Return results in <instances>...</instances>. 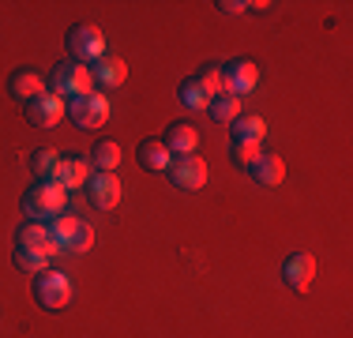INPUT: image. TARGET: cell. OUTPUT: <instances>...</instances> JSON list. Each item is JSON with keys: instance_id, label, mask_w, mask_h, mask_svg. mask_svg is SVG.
Wrapping results in <instances>:
<instances>
[{"instance_id": "6da1fadb", "label": "cell", "mask_w": 353, "mask_h": 338, "mask_svg": "<svg viewBox=\"0 0 353 338\" xmlns=\"http://www.w3.org/2000/svg\"><path fill=\"white\" fill-rule=\"evenodd\" d=\"M46 90L57 98H79L94 90V75H90V64H75V61H61L53 72L46 75Z\"/></svg>"}, {"instance_id": "7a4b0ae2", "label": "cell", "mask_w": 353, "mask_h": 338, "mask_svg": "<svg viewBox=\"0 0 353 338\" xmlns=\"http://www.w3.org/2000/svg\"><path fill=\"white\" fill-rule=\"evenodd\" d=\"M64 196H68V192H64L61 184L38 181L34 188L23 192V215H27L30 222H49V218H57L64 210Z\"/></svg>"}, {"instance_id": "3957f363", "label": "cell", "mask_w": 353, "mask_h": 338, "mask_svg": "<svg viewBox=\"0 0 353 338\" xmlns=\"http://www.w3.org/2000/svg\"><path fill=\"white\" fill-rule=\"evenodd\" d=\"M64 117H68V121H72L79 132H98V128H105V121H109V98L102 95V90L79 95V98L68 101Z\"/></svg>"}, {"instance_id": "277c9868", "label": "cell", "mask_w": 353, "mask_h": 338, "mask_svg": "<svg viewBox=\"0 0 353 338\" xmlns=\"http://www.w3.org/2000/svg\"><path fill=\"white\" fill-rule=\"evenodd\" d=\"M34 301H38L46 312L68 308V304H72V278L64 275V270L46 267L41 275H34Z\"/></svg>"}, {"instance_id": "5b68a950", "label": "cell", "mask_w": 353, "mask_h": 338, "mask_svg": "<svg viewBox=\"0 0 353 338\" xmlns=\"http://www.w3.org/2000/svg\"><path fill=\"white\" fill-rule=\"evenodd\" d=\"M98 57H105V34L94 23H75L68 30V61L94 64Z\"/></svg>"}, {"instance_id": "8992f818", "label": "cell", "mask_w": 353, "mask_h": 338, "mask_svg": "<svg viewBox=\"0 0 353 338\" xmlns=\"http://www.w3.org/2000/svg\"><path fill=\"white\" fill-rule=\"evenodd\" d=\"M259 87V64L252 57H233L230 64H222V90L233 98H245Z\"/></svg>"}, {"instance_id": "52a82bcc", "label": "cell", "mask_w": 353, "mask_h": 338, "mask_svg": "<svg viewBox=\"0 0 353 338\" xmlns=\"http://www.w3.org/2000/svg\"><path fill=\"white\" fill-rule=\"evenodd\" d=\"M165 177H170L173 188L181 192H199L207 184V162L196 155H184V158H173L170 169H165Z\"/></svg>"}, {"instance_id": "ba28073f", "label": "cell", "mask_w": 353, "mask_h": 338, "mask_svg": "<svg viewBox=\"0 0 353 338\" xmlns=\"http://www.w3.org/2000/svg\"><path fill=\"white\" fill-rule=\"evenodd\" d=\"M49 181L61 184L64 192L83 188V184L90 181V158L87 155H61L53 166V173H49Z\"/></svg>"}, {"instance_id": "9c48e42d", "label": "cell", "mask_w": 353, "mask_h": 338, "mask_svg": "<svg viewBox=\"0 0 353 338\" xmlns=\"http://www.w3.org/2000/svg\"><path fill=\"white\" fill-rule=\"evenodd\" d=\"M282 278H285L290 290L308 293L312 290V278H316V256H308V252H293V256L282 264Z\"/></svg>"}, {"instance_id": "30bf717a", "label": "cell", "mask_w": 353, "mask_h": 338, "mask_svg": "<svg viewBox=\"0 0 353 338\" xmlns=\"http://www.w3.org/2000/svg\"><path fill=\"white\" fill-rule=\"evenodd\" d=\"M64 109H68V101L46 90V95H38L34 101H27V121L34 124V128H53L64 117Z\"/></svg>"}, {"instance_id": "8fae6325", "label": "cell", "mask_w": 353, "mask_h": 338, "mask_svg": "<svg viewBox=\"0 0 353 338\" xmlns=\"http://www.w3.org/2000/svg\"><path fill=\"white\" fill-rule=\"evenodd\" d=\"M83 188H87L90 207H98V210H113L117 203H121V181H117L113 173H94Z\"/></svg>"}, {"instance_id": "7c38bea8", "label": "cell", "mask_w": 353, "mask_h": 338, "mask_svg": "<svg viewBox=\"0 0 353 338\" xmlns=\"http://www.w3.org/2000/svg\"><path fill=\"white\" fill-rule=\"evenodd\" d=\"M90 75H94V90H113V87H121L124 79H128V64L121 61V57H113V53H105V57H98L94 64H90Z\"/></svg>"}, {"instance_id": "4fadbf2b", "label": "cell", "mask_w": 353, "mask_h": 338, "mask_svg": "<svg viewBox=\"0 0 353 338\" xmlns=\"http://www.w3.org/2000/svg\"><path fill=\"white\" fill-rule=\"evenodd\" d=\"M15 248H34V252H41V256H49L53 259L57 252H61V244H53L49 241V230H46V222H23L19 230H15Z\"/></svg>"}, {"instance_id": "5bb4252c", "label": "cell", "mask_w": 353, "mask_h": 338, "mask_svg": "<svg viewBox=\"0 0 353 338\" xmlns=\"http://www.w3.org/2000/svg\"><path fill=\"white\" fill-rule=\"evenodd\" d=\"M8 95L27 106V101H34L38 95H46V79H41L34 68H15L12 79H8Z\"/></svg>"}, {"instance_id": "9a60e30c", "label": "cell", "mask_w": 353, "mask_h": 338, "mask_svg": "<svg viewBox=\"0 0 353 338\" xmlns=\"http://www.w3.org/2000/svg\"><path fill=\"white\" fill-rule=\"evenodd\" d=\"M162 143H165V150H170L173 158L196 155V147H199V132L192 128L188 121H176V124H170V128H165Z\"/></svg>"}, {"instance_id": "2e32d148", "label": "cell", "mask_w": 353, "mask_h": 338, "mask_svg": "<svg viewBox=\"0 0 353 338\" xmlns=\"http://www.w3.org/2000/svg\"><path fill=\"white\" fill-rule=\"evenodd\" d=\"M248 177L259 184V188H279L285 181V162L279 155H259L256 162L248 166Z\"/></svg>"}, {"instance_id": "e0dca14e", "label": "cell", "mask_w": 353, "mask_h": 338, "mask_svg": "<svg viewBox=\"0 0 353 338\" xmlns=\"http://www.w3.org/2000/svg\"><path fill=\"white\" fill-rule=\"evenodd\" d=\"M136 158H139L143 169H150V173H165V169H170V162H173V155L165 150L162 139H143L139 150H136Z\"/></svg>"}, {"instance_id": "ac0fdd59", "label": "cell", "mask_w": 353, "mask_h": 338, "mask_svg": "<svg viewBox=\"0 0 353 338\" xmlns=\"http://www.w3.org/2000/svg\"><path fill=\"white\" fill-rule=\"evenodd\" d=\"M230 132H233V143H259L267 135V121L256 113H241L237 121L230 124Z\"/></svg>"}, {"instance_id": "d6986e66", "label": "cell", "mask_w": 353, "mask_h": 338, "mask_svg": "<svg viewBox=\"0 0 353 338\" xmlns=\"http://www.w3.org/2000/svg\"><path fill=\"white\" fill-rule=\"evenodd\" d=\"M90 166L98 169V173H113L117 166H121V143H113V139H98L94 147H90Z\"/></svg>"}, {"instance_id": "ffe728a7", "label": "cell", "mask_w": 353, "mask_h": 338, "mask_svg": "<svg viewBox=\"0 0 353 338\" xmlns=\"http://www.w3.org/2000/svg\"><path fill=\"white\" fill-rule=\"evenodd\" d=\"M207 113H211V121L218 124H233L241 117V98H233V95H214L211 101H207Z\"/></svg>"}, {"instance_id": "44dd1931", "label": "cell", "mask_w": 353, "mask_h": 338, "mask_svg": "<svg viewBox=\"0 0 353 338\" xmlns=\"http://www.w3.org/2000/svg\"><path fill=\"white\" fill-rule=\"evenodd\" d=\"M75 226H79V218H75L72 210H61L57 218H49V222H46V230H49V241H53V244H61V248H64Z\"/></svg>"}, {"instance_id": "7402d4cb", "label": "cell", "mask_w": 353, "mask_h": 338, "mask_svg": "<svg viewBox=\"0 0 353 338\" xmlns=\"http://www.w3.org/2000/svg\"><path fill=\"white\" fill-rule=\"evenodd\" d=\"M176 98H181L184 109H192V113H199V109H207V90L199 87L196 79H181V87H176Z\"/></svg>"}, {"instance_id": "603a6c76", "label": "cell", "mask_w": 353, "mask_h": 338, "mask_svg": "<svg viewBox=\"0 0 353 338\" xmlns=\"http://www.w3.org/2000/svg\"><path fill=\"white\" fill-rule=\"evenodd\" d=\"M12 264H15V270H23V275H41V270L49 267V256H41V252H34V248H15V256H12Z\"/></svg>"}, {"instance_id": "cb8c5ba5", "label": "cell", "mask_w": 353, "mask_h": 338, "mask_svg": "<svg viewBox=\"0 0 353 338\" xmlns=\"http://www.w3.org/2000/svg\"><path fill=\"white\" fill-rule=\"evenodd\" d=\"M57 158H61V150H53V147H38V150H30L27 166H30V173H34V177H41V181H49V173H53Z\"/></svg>"}, {"instance_id": "d4e9b609", "label": "cell", "mask_w": 353, "mask_h": 338, "mask_svg": "<svg viewBox=\"0 0 353 338\" xmlns=\"http://www.w3.org/2000/svg\"><path fill=\"white\" fill-rule=\"evenodd\" d=\"M192 79L199 83V87L207 90V98H214V95H222V64H203Z\"/></svg>"}, {"instance_id": "484cf974", "label": "cell", "mask_w": 353, "mask_h": 338, "mask_svg": "<svg viewBox=\"0 0 353 338\" xmlns=\"http://www.w3.org/2000/svg\"><path fill=\"white\" fill-rule=\"evenodd\" d=\"M64 248H68V252H90V248H94V230H90V226L79 218V226L72 230V237H68V244H64Z\"/></svg>"}, {"instance_id": "4316f807", "label": "cell", "mask_w": 353, "mask_h": 338, "mask_svg": "<svg viewBox=\"0 0 353 338\" xmlns=\"http://www.w3.org/2000/svg\"><path fill=\"white\" fill-rule=\"evenodd\" d=\"M214 8L222 15H245V12H267L271 4H263V0H256V4H245V0H218Z\"/></svg>"}, {"instance_id": "83f0119b", "label": "cell", "mask_w": 353, "mask_h": 338, "mask_svg": "<svg viewBox=\"0 0 353 338\" xmlns=\"http://www.w3.org/2000/svg\"><path fill=\"white\" fill-rule=\"evenodd\" d=\"M230 155H233V162H237L241 169H248L259 155H263V150H259V143H233Z\"/></svg>"}]
</instances>
